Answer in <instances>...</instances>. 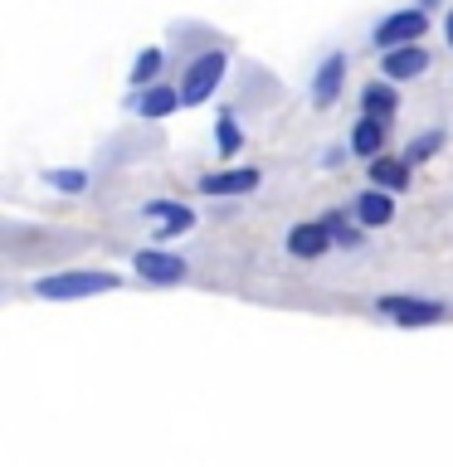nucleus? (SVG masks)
I'll return each mask as SVG.
<instances>
[{
    "label": "nucleus",
    "mask_w": 453,
    "mask_h": 467,
    "mask_svg": "<svg viewBox=\"0 0 453 467\" xmlns=\"http://www.w3.org/2000/svg\"><path fill=\"white\" fill-rule=\"evenodd\" d=\"M117 273H98V268H79V273H49L35 283V297H98V292H112Z\"/></svg>",
    "instance_id": "obj_1"
},
{
    "label": "nucleus",
    "mask_w": 453,
    "mask_h": 467,
    "mask_svg": "<svg viewBox=\"0 0 453 467\" xmlns=\"http://www.w3.org/2000/svg\"><path fill=\"white\" fill-rule=\"evenodd\" d=\"M225 49H210V54H200L195 64L185 68V78H181V98L190 102V108H195V102H205L219 88V78H225Z\"/></svg>",
    "instance_id": "obj_2"
},
{
    "label": "nucleus",
    "mask_w": 453,
    "mask_h": 467,
    "mask_svg": "<svg viewBox=\"0 0 453 467\" xmlns=\"http://www.w3.org/2000/svg\"><path fill=\"white\" fill-rule=\"evenodd\" d=\"M424 29H429V15L424 10H395V15H385V20L375 25V44L380 49H400V44L424 39Z\"/></svg>",
    "instance_id": "obj_3"
},
{
    "label": "nucleus",
    "mask_w": 453,
    "mask_h": 467,
    "mask_svg": "<svg viewBox=\"0 0 453 467\" xmlns=\"http://www.w3.org/2000/svg\"><path fill=\"white\" fill-rule=\"evenodd\" d=\"M380 312L390 321H400V327H434V321L444 317V306L419 302V297H380Z\"/></svg>",
    "instance_id": "obj_4"
},
{
    "label": "nucleus",
    "mask_w": 453,
    "mask_h": 467,
    "mask_svg": "<svg viewBox=\"0 0 453 467\" xmlns=\"http://www.w3.org/2000/svg\"><path fill=\"white\" fill-rule=\"evenodd\" d=\"M132 268H137L146 283H161V287H171V283H181L185 277V258H175V254H156V248H146V254L132 258Z\"/></svg>",
    "instance_id": "obj_5"
},
{
    "label": "nucleus",
    "mask_w": 453,
    "mask_h": 467,
    "mask_svg": "<svg viewBox=\"0 0 453 467\" xmlns=\"http://www.w3.org/2000/svg\"><path fill=\"white\" fill-rule=\"evenodd\" d=\"M342 78H346V58L327 54V58H321V68L312 73V102H317V108H332L336 93H342Z\"/></svg>",
    "instance_id": "obj_6"
},
{
    "label": "nucleus",
    "mask_w": 453,
    "mask_h": 467,
    "mask_svg": "<svg viewBox=\"0 0 453 467\" xmlns=\"http://www.w3.org/2000/svg\"><path fill=\"white\" fill-rule=\"evenodd\" d=\"M385 78L400 83V78H419L424 68H429V54L419 49V44H400V49H385Z\"/></svg>",
    "instance_id": "obj_7"
},
{
    "label": "nucleus",
    "mask_w": 453,
    "mask_h": 467,
    "mask_svg": "<svg viewBox=\"0 0 453 467\" xmlns=\"http://www.w3.org/2000/svg\"><path fill=\"white\" fill-rule=\"evenodd\" d=\"M146 214L161 219L156 239H175V234L195 229V210H185V204H175V200H152V204H146Z\"/></svg>",
    "instance_id": "obj_8"
},
{
    "label": "nucleus",
    "mask_w": 453,
    "mask_h": 467,
    "mask_svg": "<svg viewBox=\"0 0 453 467\" xmlns=\"http://www.w3.org/2000/svg\"><path fill=\"white\" fill-rule=\"evenodd\" d=\"M327 244H336L327 224H298L288 234V254L292 258H321V254H327Z\"/></svg>",
    "instance_id": "obj_9"
},
{
    "label": "nucleus",
    "mask_w": 453,
    "mask_h": 467,
    "mask_svg": "<svg viewBox=\"0 0 453 467\" xmlns=\"http://www.w3.org/2000/svg\"><path fill=\"white\" fill-rule=\"evenodd\" d=\"M258 185V171H219L200 181V195H248Z\"/></svg>",
    "instance_id": "obj_10"
},
{
    "label": "nucleus",
    "mask_w": 453,
    "mask_h": 467,
    "mask_svg": "<svg viewBox=\"0 0 453 467\" xmlns=\"http://www.w3.org/2000/svg\"><path fill=\"white\" fill-rule=\"evenodd\" d=\"M356 219H361V224H371V229L390 224V219H395V200L380 185L375 190H361V195H356Z\"/></svg>",
    "instance_id": "obj_11"
},
{
    "label": "nucleus",
    "mask_w": 453,
    "mask_h": 467,
    "mask_svg": "<svg viewBox=\"0 0 453 467\" xmlns=\"http://www.w3.org/2000/svg\"><path fill=\"white\" fill-rule=\"evenodd\" d=\"M380 146H385V117L365 112L356 122V131H351V151L356 156H380Z\"/></svg>",
    "instance_id": "obj_12"
},
{
    "label": "nucleus",
    "mask_w": 453,
    "mask_h": 467,
    "mask_svg": "<svg viewBox=\"0 0 453 467\" xmlns=\"http://www.w3.org/2000/svg\"><path fill=\"white\" fill-rule=\"evenodd\" d=\"M181 102H185L181 88H161V83H156V88H146V93L137 98V112H142V117H171Z\"/></svg>",
    "instance_id": "obj_13"
},
{
    "label": "nucleus",
    "mask_w": 453,
    "mask_h": 467,
    "mask_svg": "<svg viewBox=\"0 0 453 467\" xmlns=\"http://www.w3.org/2000/svg\"><path fill=\"white\" fill-rule=\"evenodd\" d=\"M361 108L371 117H395V108H400V93H395V83H371L361 93Z\"/></svg>",
    "instance_id": "obj_14"
},
{
    "label": "nucleus",
    "mask_w": 453,
    "mask_h": 467,
    "mask_svg": "<svg viewBox=\"0 0 453 467\" xmlns=\"http://www.w3.org/2000/svg\"><path fill=\"white\" fill-rule=\"evenodd\" d=\"M371 181L380 185V190H405V181H409V161H385V156H375L371 161Z\"/></svg>",
    "instance_id": "obj_15"
},
{
    "label": "nucleus",
    "mask_w": 453,
    "mask_h": 467,
    "mask_svg": "<svg viewBox=\"0 0 453 467\" xmlns=\"http://www.w3.org/2000/svg\"><path fill=\"white\" fill-rule=\"evenodd\" d=\"M161 64H166V54H161V49H142L137 64H132V83H137V88H152V83L161 78Z\"/></svg>",
    "instance_id": "obj_16"
},
{
    "label": "nucleus",
    "mask_w": 453,
    "mask_h": 467,
    "mask_svg": "<svg viewBox=\"0 0 453 467\" xmlns=\"http://www.w3.org/2000/svg\"><path fill=\"white\" fill-rule=\"evenodd\" d=\"M215 141H219V151H225V156H234L244 146V131H239V122H234V112H225L215 122Z\"/></svg>",
    "instance_id": "obj_17"
},
{
    "label": "nucleus",
    "mask_w": 453,
    "mask_h": 467,
    "mask_svg": "<svg viewBox=\"0 0 453 467\" xmlns=\"http://www.w3.org/2000/svg\"><path fill=\"white\" fill-rule=\"evenodd\" d=\"M44 181L54 190H64V195H83L88 190V171H44Z\"/></svg>",
    "instance_id": "obj_18"
},
{
    "label": "nucleus",
    "mask_w": 453,
    "mask_h": 467,
    "mask_svg": "<svg viewBox=\"0 0 453 467\" xmlns=\"http://www.w3.org/2000/svg\"><path fill=\"white\" fill-rule=\"evenodd\" d=\"M438 146H444V131L434 127V131H424V137H415V141L405 146V161H429Z\"/></svg>",
    "instance_id": "obj_19"
},
{
    "label": "nucleus",
    "mask_w": 453,
    "mask_h": 467,
    "mask_svg": "<svg viewBox=\"0 0 453 467\" xmlns=\"http://www.w3.org/2000/svg\"><path fill=\"white\" fill-rule=\"evenodd\" d=\"M327 229H332V239H336V244H346V248H356V244H361V234H351L342 219H327Z\"/></svg>",
    "instance_id": "obj_20"
},
{
    "label": "nucleus",
    "mask_w": 453,
    "mask_h": 467,
    "mask_svg": "<svg viewBox=\"0 0 453 467\" xmlns=\"http://www.w3.org/2000/svg\"><path fill=\"white\" fill-rule=\"evenodd\" d=\"M444 35H448V49H453V10H448V20H444Z\"/></svg>",
    "instance_id": "obj_21"
}]
</instances>
